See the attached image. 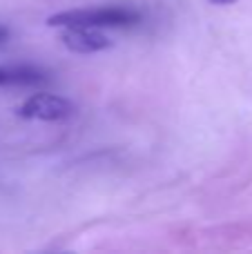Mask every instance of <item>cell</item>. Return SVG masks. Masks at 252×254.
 Returning a JSON list of instances; mask_svg holds the SVG:
<instances>
[{"label":"cell","mask_w":252,"mask_h":254,"mask_svg":"<svg viewBox=\"0 0 252 254\" xmlns=\"http://www.w3.org/2000/svg\"><path fill=\"white\" fill-rule=\"evenodd\" d=\"M7 38H9V29H7V27L0 25V45L7 43Z\"/></svg>","instance_id":"cell-5"},{"label":"cell","mask_w":252,"mask_h":254,"mask_svg":"<svg viewBox=\"0 0 252 254\" xmlns=\"http://www.w3.org/2000/svg\"><path fill=\"white\" fill-rule=\"evenodd\" d=\"M18 114L22 119L29 121H47V123H56V121H67L76 114V105L67 98L58 96V94L40 92L29 96L20 107Z\"/></svg>","instance_id":"cell-2"},{"label":"cell","mask_w":252,"mask_h":254,"mask_svg":"<svg viewBox=\"0 0 252 254\" xmlns=\"http://www.w3.org/2000/svg\"><path fill=\"white\" fill-rule=\"evenodd\" d=\"M52 80V74L31 63L0 65V87H38Z\"/></svg>","instance_id":"cell-3"},{"label":"cell","mask_w":252,"mask_h":254,"mask_svg":"<svg viewBox=\"0 0 252 254\" xmlns=\"http://www.w3.org/2000/svg\"><path fill=\"white\" fill-rule=\"evenodd\" d=\"M210 2H214V4H235L237 0H210Z\"/></svg>","instance_id":"cell-6"},{"label":"cell","mask_w":252,"mask_h":254,"mask_svg":"<svg viewBox=\"0 0 252 254\" xmlns=\"http://www.w3.org/2000/svg\"><path fill=\"white\" fill-rule=\"evenodd\" d=\"M61 40L67 49L76 54H96L112 47V40L92 27H65Z\"/></svg>","instance_id":"cell-4"},{"label":"cell","mask_w":252,"mask_h":254,"mask_svg":"<svg viewBox=\"0 0 252 254\" xmlns=\"http://www.w3.org/2000/svg\"><path fill=\"white\" fill-rule=\"evenodd\" d=\"M143 20V13L136 7L127 4H110V7H85V9H67L47 18L49 27H134Z\"/></svg>","instance_id":"cell-1"}]
</instances>
